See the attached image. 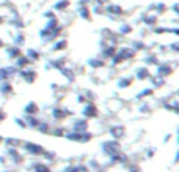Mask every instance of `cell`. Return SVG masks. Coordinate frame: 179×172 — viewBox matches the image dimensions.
Here are the masks:
<instances>
[{
    "mask_svg": "<svg viewBox=\"0 0 179 172\" xmlns=\"http://www.w3.org/2000/svg\"><path fill=\"white\" fill-rule=\"evenodd\" d=\"M3 118H5V112H3V111H0V122H2Z\"/></svg>",
    "mask_w": 179,
    "mask_h": 172,
    "instance_id": "cell-18",
    "label": "cell"
},
{
    "mask_svg": "<svg viewBox=\"0 0 179 172\" xmlns=\"http://www.w3.org/2000/svg\"><path fill=\"white\" fill-rule=\"evenodd\" d=\"M25 150L29 152V153H32V155H41V153H44L43 147L38 145V144H33V142H27L25 144Z\"/></svg>",
    "mask_w": 179,
    "mask_h": 172,
    "instance_id": "cell-2",
    "label": "cell"
},
{
    "mask_svg": "<svg viewBox=\"0 0 179 172\" xmlns=\"http://www.w3.org/2000/svg\"><path fill=\"white\" fill-rule=\"evenodd\" d=\"M25 112H32V114H36V112H38V108H36V104H35V103H30V104H27V108H25Z\"/></svg>",
    "mask_w": 179,
    "mask_h": 172,
    "instance_id": "cell-8",
    "label": "cell"
},
{
    "mask_svg": "<svg viewBox=\"0 0 179 172\" xmlns=\"http://www.w3.org/2000/svg\"><path fill=\"white\" fill-rule=\"evenodd\" d=\"M84 114L88 115V117H96V115H98V109H96L94 104H88L87 108L84 109Z\"/></svg>",
    "mask_w": 179,
    "mask_h": 172,
    "instance_id": "cell-4",
    "label": "cell"
},
{
    "mask_svg": "<svg viewBox=\"0 0 179 172\" xmlns=\"http://www.w3.org/2000/svg\"><path fill=\"white\" fill-rule=\"evenodd\" d=\"M0 90H2L3 93H10V92H11V85L8 82H3L2 85H0Z\"/></svg>",
    "mask_w": 179,
    "mask_h": 172,
    "instance_id": "cell-11",
    "label": "cell"
},
{
    "mask_svg": "<svg viewBox=\"0 0 179 172\" xmlns=\"http://www.w3.org/2000/svg\"><path fill=\"white\" fill-rule=\"evenodd\" d=\"M29 55H30V59H33V60H38V52H36V51L30 49V51H29Z\"/></svg>",
    "mask_w": 179,
    "mask_h": 172,
    "instance_id": "cell-15",
    "label": "cell"
},
{
    "mask_svg": "<svg viewBox=\"0 0 179 172\" xmlns=\"http://www.w3.org/2000/svg\"><path fill=\"white\" fill-rule=\"evenodd\" d=\"M5 144H6V145H10V147H18L19 141H18V139H6V141H5Z\"/></svg>",
    "mask_w": 179,
    "mask_h": 172,
    "instance_id": "cell-12",
    "label": "cell"
},
{
    "mask_svg": "<svg viewBox=\"0 0 179 172\" xmlns=\"http://www.w3.org/2000/svg\"><path fill=\"white\" fill-rule=\"evenodd\" d=\"M64 172H80V169L79 167H68V169H64Z\"/></svg>",
    "mask_w": 179,
    "mask_h": 172,
    "instance_id": "cell-17",
    "label": "cell"
},
{
    "mask_svg": "<svg viewBox=\"0 0 179 172\" xmlns=\"http://www.w3.org/2000/svg\"><path fill=\"white\" fill-rule=\"evenodd\" d=\"M21 76L25 79V81H29V82H33L35 79H36V73H35V71H32V70H30V71L24 70V71L21 73Z\"/></svg>",
    "mask_w": 179,
    "mask_h": 172,
    "instance_id": "cell-3",
    "label": "cell"
},
{
    "mask_svg": "<svg viewBox=\"0 0 179 172\" xmlns=\"http://www.w3.org/2000/svg\"><path fill=\"white\" fill-rule=\"evenodd\" d=\"M14 68H0V81H3V79L10 77L11 74H14Z\"/></svg>",
    "mask_w": 179,
    "mask_h": 172,
    "instance_id": "cell-5",
    "label": "cell"
},
{
    "mask_svg": "<svg viewBox=\"0 0 179 172\" xmlns=\"http://www.w3.org/2000/svg\"><path fill=\"white\" fill-rule=\"evenodd\" d=\"M148 76H149V73H148L146 68H140L138 73H137V77H138V79H145V77H148Z\"/></svg>",
    "mask_w": 179,
    "mask_h": 172,
    "instance_id": "cell-9",
    "label": "cell"
},
{
    "mask_svg": "<svg viewBox=\"0 0 179 172\" xmlns=\"http://www.w3.org/2000/svg\"><path fill=\"white\" fill-rule=\"evenodd\" d=\"M63 47H66V41H60V43H57V46H53L52 49H53V51H60V49H63Z\"/></svg>",
    "mask_w": 179,
    "mask_h": 172,
    "instance_id": "cell-13",
    "label": "cell"
},
{
    "mask_svg": "<svg viewBox=\"0 0 179 172\" xmlns=\"http://www.w3.org/2000/svg\"><path fill=\"white\" fill-rule=\"evenodd\" d=\"M102 150H104L107 155H116V152L119 150V144H118V141L105 142V144H102Z\"/></svg>",
    "mask_w": 179,
    "mask_h": 172,
    "instance_id": "cell-1",
    "label": "cell"
},
{
    "mask_svg": "<svg viewBox=\"0 0 179 172\" xmlns=\"http://www.w3.org/2000/svg\"><path fill=\"white\" fill-rule=\"evenodd\" d=\"M149 93H153V90L148 88V90H143L142 93H140V98H145V96H149Z\"/></svg>",
    "mask_w": 179,
    "mask_h": 172,
    "instance_id": "cell-16",
    "label": "cell"
},
{
    "mask_svg": "<svg viewBox=\"0 0 179 172\" xmlns=\"http://www.w3.org/2000/svg\"><path fill=\"white\" fill-rule=\"evenodd\" d=\"M121 82H123V84H119V87H127V85H130V82H132V77H129V79H123Z\"/></svg>",
    "mask_w": 179,
    "mask_h": 172,
    "instance_id": "cell-14",
    "label": "cell"
},
{
    "mask_svg": "<svg viewBox=\"0 0 179 172\" xmlns=\"http://www.w3.org/2000/svg\"><path fill=\"white\" fill-rule=\"evenodd\" d=\"M110 133H112V136L113 137H123V136H124V128H123V126H113L112 129H110Z\"/></svg>",
    "mask_w": 179,
    "mask_h": 172,
    "instance_id": "cell-6",
    "label": "cell"
},
{
    "mask_svg": "<svg viewBox=\"0 0 179 172\" xmlns=\"http://www.w3.org/2000/svg\"><path fill=\"white\" fill-rule=\"evenodd\" d=\"M21 54V51H19V47H11V49H8V55L11 57V59H18V55Z\"/></svg>",
    "mask_w": 179,
    "mask_h": 172,
    "instance_id": "cell-7",
    "label": "cell"
},
{
    "mask_svg": "<svg viewBox=\"0 0 179 172\" xmlns=\"http://www.w3.org/2000/svg\"><path fill=\"white\" fill-rule=\"evenodd\" d=\"M35 170L36 172H50V169L44 164H35Z\"/></svg>",
    "mask_w": 179,
    "mask_h": 172,
    "instance_id": "cell-10",
    "label": "cell"
}]
</instances>
